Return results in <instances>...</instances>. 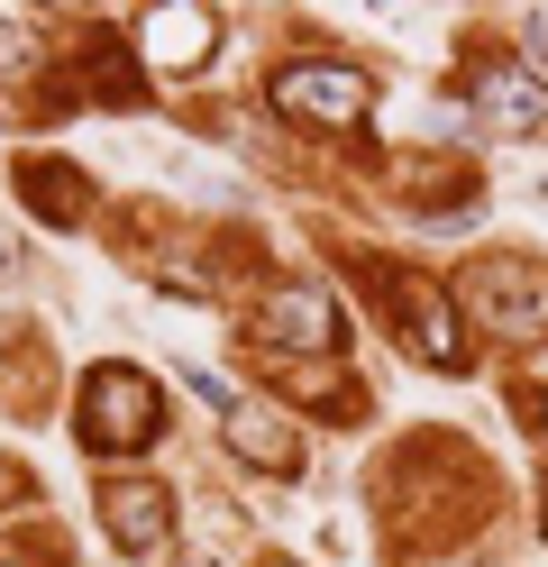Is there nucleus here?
I'll return each instance as SVG.
<instances>
[{
    "label": "nucleus",
    "instance_id": "ddd939ff",
    "mask_svg": "<svg viewBox=\"0 0 548 567\" xmlns=\"http://www.w3.org/2000/svg\"><path fill=\"white\" fill-rule=\"evenodd\" d=\"M183 567H210V558H183Z\"/></svg>",
    "mask_w": 548,
    "mask_h": 567
},
{
    "label": "nucleus",
    "instance_id": "7ed1b4c3",
    "mask_svg": "<svg viewBox=\"0 0 548 567\" xmlns=\"http://www.w3.org/2000/svg\"><path fill=\"white\" fill-rule=\"evenodd\" d=\"M266 101H275L283 120H302V128L348 137L365 111H375V83H365L356 64H329V55H311V64H283V74L266 83Z\"/></svg>",
    "mask_w": 548,
    "mask_h": 567
},
{
    "label": "nucleus",
    "instance_id": "f8f14e48",
    "mask_svg": "<svg viewBox=\"0 0 548 567\" xmlns=\"http://www.w3.org/2000/svg\"><path fill=\"white\" fill-rule=\"evenodd\" d=\"M10 266H19V238H10V229H0V284H10Z\"/></svg>",
    "mask_w": 548,
    "mask_h": 567
},
{
    "label": "nucleus",
    "instance_id": "9b49d317",
    "mask_svg": "<svg viewBox=\"0 0 548 567\" xmlns=\"http://www.w3.org/2000/svg\"><path fill=\"white\" fill-rule=\"evenodd\" d=\"M521 431H530V440L548 449V394H521Z\"/></svg>",
    "mask_w": 548,
    "mask_h": 567
},
{
    "label": "nucleus",
    "instance_id": "1a4fd4ad",
    "mask_svg": "<svg viewBox=\"0 0 548 567\" xmlns=\"http://www.w3.org/2000/svg\"><path fill=\"white\" fill-rule=\"evenodd\" d=\"M475 101H485V120H494L503 137L548 128V83H539V74H521V64H494V74L475 83Z\"/></svg>",
    "mask_w": 548,
    "mask_h": 567
},
{
    "label": "nucleus",
    "instance_id": "0eeeda50",
    "mask_svg": "<svg viewBox=\"0 0 548 567\" xmlns=\"http://www.w3.org/2000/svg\"><path fill=\"white\" fill-rule=\"evenodd\" d=\"M137 55L156 64V74H201L219 55V19L201 0H156V10H137Z\"/></svg>",
    "mask_w": 548,
    "mask_h": 567
},
{
    "label": "nucleus",
    "instance_id": "39448f33",
    "mask_svg": "<svg viewBox=\"0 0 548 567\" xmlns=\"http://www.w3.org/2000/svg\"><path fill=\"white\" fill-rule=\"evenodd\" d=\"M375 284H384L393 321L412 330V348H421V367H438V375H457V367H466V339H457V302L438 293L430 275H375Z\"/></svg>",
    "mask_w": 548,
    "mask_h": 567
},
{
    "label": "nucleus",
    "instance_id": "f257e3e1",
    "mask_svg": "<svg viewBox=\"0 0 548 567\" xmlns=\"http://www.w3.org/2000/svg\"><path fill=\"white\" fill-rule=\"evenodd\" d=\"M457 311L475 330L530 348V339H548V266L539 257H475L457 284Z\"/></svg>",
    "mask_w": 548,
    "mask_h": 567
},
{
    "label": "nucleus",
    "instance_id": "6e6552de",
    "mask_svg": "<svg viewBox=\"0 0 548 567\" xmlns=\"http://www.w3.org/2000/svg\"><path fill=\"white\" fill-rule=\"evenodd\" d=\"M219 431H229V449L247 457V467L302 476V431H292V421H275L266 403H238V412H219Z\"/></svg>",
    "mask_w": 548,
    "mask_h": 567
},
{
    "label": "nucleus",
    "instance_id": "423d86ee",
    "mask_svg": "<svg viewBox=\"0 0 548 567\" xmlns=\"http://www.w3.org/2000/svg\"><path fill=\"white\" fill-rule=\"evenodd\" d=\"M101 522H110V549H128V558L174 549V494L156 476H101Z\"/></svg>",
    "mask_w": 548,
    "mask_h": 567
},
{
    "label": "nucleus",
    "instance_id": "4468645a",
    "mask_svg": "<svg viewBox=\"0 0 548 567\" xmlns=\"http://www.w3.org/2000/svg\"><path fill=\"white\" fill-rule=\"evenodd\" d=\"M266 567H292V558H266Z\"/></svg>",
    "mask_w": 548,
    "mask_h": 567
},
{
    "label": "nucleus",
    "instance_id": "9d476101",
    "mask_svg": "<svg viewBox=\"0 0 548 567\" xmlns=\"http://www.w3.org/2000/svg\"><path fill=\"white\" fill-rule=\"evenodd\" d=\"M19 193H28V210H37V220H46V229H73V220H83V174H73V165H28L19 174Z\"/></svg>",
    "mask_w": 548,
    "mask_h": 567
},
{
    "label": "nucleus",
    "instance_id": "f03ea898",
    "mask_svg": "<svg viewBox=\"0 0 548 567\" xmlns=\"http://www.w3.org/2000/svg\"><path fill=\"white\" fill-rule=\"evenodd\" d=\"M73 421H83V440L101 457H137V449L165 440V394H156V375H137V367H92Z\"/></svg>",
    "mask_w": 548,
    "mask_h": 567
},
{
    "label": "nucleus",
    "instance_id": "20e7f679",
    "mask_svg": "<svg viewBox=\"0 0 548 567\" xmlns=\"http://www.w3.org/2000/svg\"><path fill=\"white\" fill-rule=\"evenodd\" d=\"M247 339H266L275 358H292V348H339L348 339V311L329 284H266L247 311Z\"/></svg>",
    "mask_w": 548,
    "mask_h": 567
}]
</instances>
